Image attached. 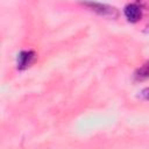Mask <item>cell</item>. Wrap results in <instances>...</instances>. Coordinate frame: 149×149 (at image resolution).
<instances>
[{
	"instance_id": "6da1fadb",
	"label": "cell",
	"mask_w": 149,
	"mask_h": 149,
	"mask_svg": "<svg viewBox=\"0 0 149 149\" xmlns=\"http://www.w3.org/2000/svg\"><path fill=\"white\" fill-rule=\"evenodd\" d=\"M81 3L84 6H86L87 8H90L91 10H93L94 13H97L101 16L108 17V19H118L120 15L119 10L115 7L106 5V3H101V2H97V1H92V0H84V1H81Z\"/></svg>"
},
{
	"instance_id": "7a4b0ae2",
	"label": "cell",
	"mask_w": 149,
	"mask_h": 149,
	"mask_svg": "<svg viewBox=\"0 0 149 149\" xmlns=\"http://www.w3.org/2000/svg\"><path fill=\"white\" fill-rule=\"evenodd\" d=\"M36 59V54L33 50H22L19 52L17 55V59H16V65L19 70H26L29 66H31V64L35 62Z\"/></svg>"
},
{
	"instance_id": "3957f363",
	"label": "cell",
	"mask_w": 149,
	"mask_h": 149,
	"mask_svg": "<svg viewBox=\"0 0 149 149\" xmlns=\"http://www.w3.org/2000/svg\"><path fill=\"white\" fill-rule=\"evenodd\" d=\"M123 14L129 22L136 23L142 19V7L139 3H128L123 8Z\"/></svg>"
},
{
	"instance_id": "277c9868",
	"label": "cell",
	"mask_w": 149,
	"mask_h": 149,
	"mask_svg": "<svg viewBox=\"0 0 149 149\" xmlns=\"http://www.w3.org/2000/svg\"><path fill=\"white\" fill-rule=\"evenodd\" d=\"M134 79L137 81H143L149 79V61H147L142 66H140L134 72Z\"/></svg>"
},
{
	"instance_id": "5b68a950",
	"label": "cell",
	"mask_w": 149,
	"mask_h": 149,
	"mask_svg": "<svg viewBox=\"0 0 149 149\" xmlns=\"http://www.w3.org/2000/svg\"><path fill=\"white\" fill-rule=\"evenodd\" d=\"M140 97L144 100H149V87H146L143 88L141 92H140Z\"/></svg>"
}]
</instances>
